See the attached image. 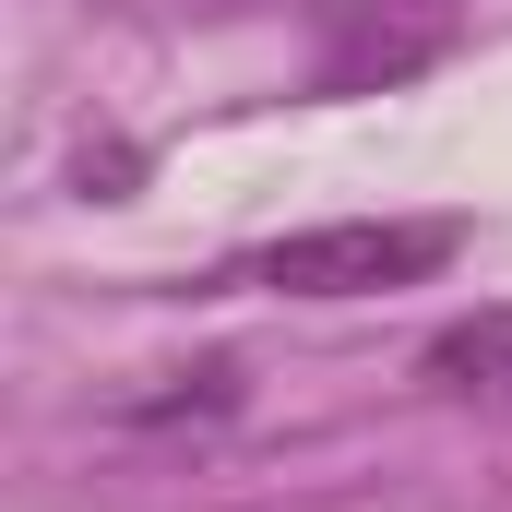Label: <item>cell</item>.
<instances>
[{
	"mask_svg": "<svg viewBox=\"0 0 512 512\" xmlns=\"http://www.w3.org/2000/svg\"><path fill=\"white\" fill-rule=\"evenodd\" d=\"M429 382L465 405H512V310H477L453 334H429Z\"/></svg>",
	"mask_w": 512,
	"mask_h": 512,
	"instance_id": "obj_2",
	"label": "cell"
},
{
	"mask_svg": "<svg viewBox=\"0 0 512 512\" xmlns=\"http://www.w3.org/2000/svg\"><path fill=\"white\" fill-rule=\"evenodd\" d=\"M453 215H346V227H298L251 262L274 298H382V286H429L453 262Z\"/></svg>",
	"mask_w": 512,
	"mask_h": 512,
	"instance_id": "obj_1",
	"label": "cell"
}]
</instances>
